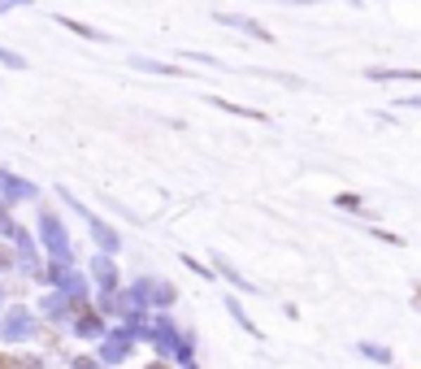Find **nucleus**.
I'll return each instance as SVG.
<instances>
[{
	"label": "nucleus",
	"instance_id": "nucleus-1",
	"mask_svg": "<svg viewBox=\"0 0 421 369\" xmlns=\"http://www.w3.org/2000/svg\"><path fill=\"white\" fill-rule=\"evenodd\" d=\"M18 369H39V361H27V356H22V361H13Z\"/></svg>",
	"mask_w": 421,
	"mask_h": 369
},
{
	"label": "nucleus",
	"instance_id": "nucleus-2",
	"mask_svg": "<svg viewBox=\"0 0 421 369\" xmlns=\"http://www.w3.org/2000/svg\"><path fill=\"white\" fill-rule=\"evenodd\" d=\"M0 369H13V361H9V356H0Z\"/></svg>",
	"mask_w": 421,
	"mask_h": 369
},
{
	"label": "nucleus",
	"instance_id": "nucleus-3",
	"mask_svg": "<svg viewBox=\"0 0 421 369\" xmlns=\"http://www.w3.org/2000/svg\"><path fill=\"white\" fill-rule=\"evenodd\" d=\"M148 369H169V365H161V361H153V365H148Z\"/></svg>",
	"mask_w": 421,
	"mask_h": 369
},
{
	"label": "nucleus",
	"instance_id": "nucleus-4",
	"mask_svg": "<svg viewBox=\"0 0 421 369\" xmlns=\"http://www.w3.org/2000/svg\"><path fill=\"white\" fill-rule=\"evenodd\" d=\"M417 304H421V291H417Z\"/></svg>",
	"mask_w": 421,
	"mask_h": 369
}]
</instances>
